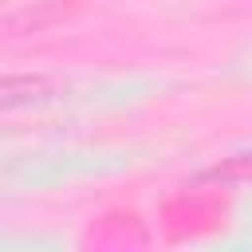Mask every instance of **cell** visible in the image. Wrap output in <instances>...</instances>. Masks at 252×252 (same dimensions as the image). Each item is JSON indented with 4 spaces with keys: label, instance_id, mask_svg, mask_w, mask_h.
I'll list each match as a JSON object with an SVG mask.
<instances>
[{
    "label": "cell",
    "instance_id": "obj_2",
    "mask_svg": "<svg viewBox=\"0 0 252 252\" xmlns=\"http://www.w3.org/2000/svg\"><path fill=\"white\" fill-rule=\"evenodd\" d=\"M252 177V158H232L228 165H217L209 181H248Z\"/></svg>",
    "mask_w": 252,
    "mask_h": 252
},
{
    "label": "cell",
    "instance_id": "obj_1",
    "mask_svg": "<svg viewBox=\"0 0 252 252\" xmlns=\"http://www.w3.org/2000/svg\"><path fill=\"white\" fill-rule=\"evenodd\" d=\"M55 98V83L43 75H0V122L43 110Z\"/></svg>",
    "mask_w": 252,
    "mask_h": 252
}]
</instances>
